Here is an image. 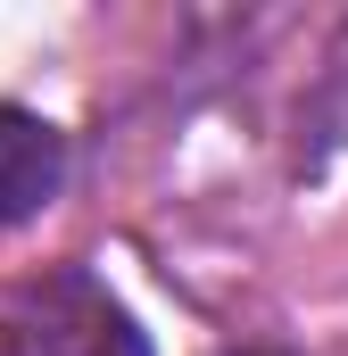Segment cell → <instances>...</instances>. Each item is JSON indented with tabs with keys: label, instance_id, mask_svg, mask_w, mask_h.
Wrapping results in <instances>:
<instances>
[{
	"label": "cell",
	"instance_id": "1",
	"mask_svg": "<svg viewBox=\"0 0 348 356\" xmlns=\"http://www.w3.org/2000/svg\"><path fill=\"white\" fill-rule=\"evenodd\" d=\"M0 356H150V340L108 298V282H91L84 266H58V273H33L25 290H8Z\"/></svg>",
	"mask_w": 348,
	"mask_h": 356
},
{
	"label": "cell",
	"instance_id": "2",
	"mask_svg": "<svg viewBox=\"0 0 348 356\" xmlns=\"http://www.w3.org/2000/svg\"><path fill=\"white\" fill-rule=\"evenodd\" d=\"M67 182V133L42 124L33 108H0V232L42 216Z\"/></svg>",
	"mask_w": 348,
	"mask_h": 356
},
{
	"label": "cell",
	"instance_id": "3",
	"mask_svg": "<svg viewBox=\"0 0 348 356\" xmlns=\"http://www.w3.org/2000/svg\"><path fill=\"white\" fill-rule=\"evenodd\" d=\"M224 356H290V348H224Z\"/></svg>",
	"mask_w": 348,
	"mask_h": 356
}]
</instances>
